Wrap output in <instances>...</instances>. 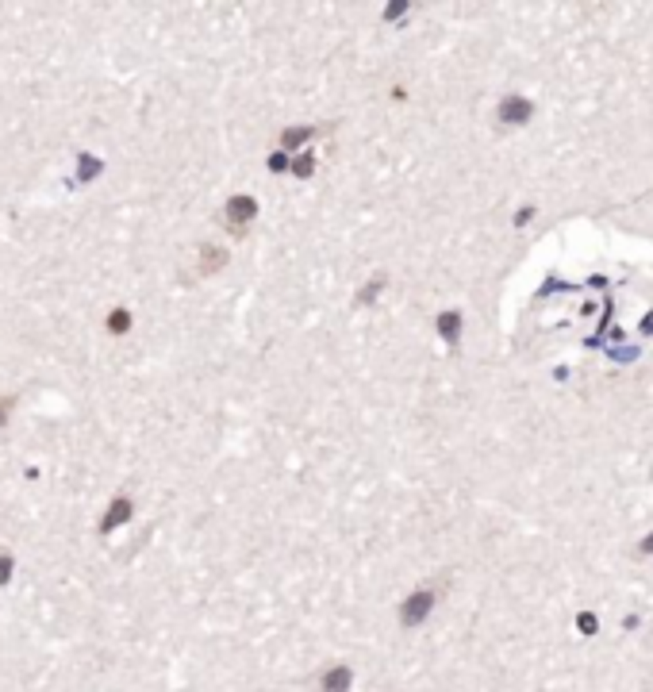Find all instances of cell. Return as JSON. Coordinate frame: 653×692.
<instances>
[{
    "label": "cell",
    "instance_id": "cell-1",
    "mask_svg": "<svg viewBox=\"0 0 653 692\" xmlns=\"http://www.w3.org/2000/svg\"><path fill=\"white\" fill-rule=\"evenodd\" d=\"M434 604H439V592L434 589H415L412 596L400 604V627H419L423 619L434 611Z\"/></svg>",
    "mask_w": 653,
    "mask_h": 692
},
{
    "label": "cell",
    "instance_id": "cell-2",
    "mask_svg": "<svg viewBox=\"0 0 653 692\" xmlns=\"http://www.w3.org/2000/svg\"><path fill=\"white\" fill-rule=\"evenodd\" d=\"M223 216H227L231 235H242L250 227V219L257 216V201H254V196H231V201H227V208H223Z\"/></svg>",
    "mask_w": 653,
    "mask_h": 692
},
{
    "label": "cell",
    "instance_id": "cell-3",
    "mask_svg": "<svg viewBox=\"0 0 653 692\" xmlns=\"http://www.w3.org/2000/svg\"><path fill=\"white\" fill-rule=\"evenodd\" d=\"M131 516H135V500L119 492L116 500H112V504L104 508V519H100V534H112V531H119V527H124Z\"/></svg>",
    "mask_w": 653,
    "mask_h": 692
},
{
    "label": "cell",
    "instance_id": "cell-4",
    "mask_svg": "<svg viewBox=\"0 0 653 692\" xmlns=\"http://www.w3.org/2000/svg\"><path fill=\"white\" fill-rule=\"evenodd\" d=\"M496 116L504 119V124L519 127V124H527V119L534 116V104H530L527 96H515V92H511V96H504V101H500V112H496Z\"/></svg>",
    "mask_w": 653,
    "mask_h": 692
},
{
    "label": "cell",
    "instance_id": "cell-5",
    "mask_svg": "<svg viewBox=\"0 0 653 692\" xmlns=\"http://www.w3.org/2000/svg\"><path fill=\"white\" fill-rule=\"evenodd\" d=\"M350 684H354V669L350 666H331L327 673L319 677L323 692H350Z\"/></svg>",
    "mask_w": 653,
    "mask_h": 692
},
{
    "label": "cell",
    "instance_id": "cell-6",
    "mask_svg": "<svg viewBox=\"0 0 653 692\" xmlns=\"http://www.w3.org/2000/svg\"><path fill=\"white\" fill-rule=\"evenodd\" d=\"M223 266H227V251H223V246H212V242H207L204 251H200V273H219Z\"/></svg>",
    "mask_w": 653,
    "mask_h": 692
},
{
    "label": "cell",
    "instance_id": "cell-7",
    "mask_svg": "<svg viewBox=\"0 0 653 692\" xmlns=\"http://www.w3.org/2000/svg\"><path fill=\"white\" fill-rule=\"evenodd\" d=\"M434 327H439V335L450 342V346H454L457 335H461V312H442V316L434 319Z\"/></svg>",
    "mask_w": 653,
    "mask_h": 692
},
{
    "label": "cell",
    "instance_id": "cell-8",
    "mask_svg": "<svg viewBox=\"0 0 653 692\" xmlns=\"http://www.w3.org/2000/svg\"><path fill=\"white\" fill-rule=\"evenodd\" d=\"M131 323H135V316L124 308V304H116V308L108 312V319H104V327L112 335H127V331H131Z\"/></svg>",
    "mask_w": 653,
    "mask_h": 692
},
{
    "label": "cell",
    "instance_id": "cell-9",
    "mask_svg": "<svg viewBox=\"0 0 653 692\" xmlns=\"http://www.w3.org/2000/svg\"><path fill=\"white\" fill-rule=\"evenodd\" d=\"M312 135H315L312 127H289V131L281 135V151H296L300 142H307Z\"/></svg>",
    "mask_w": 653,
    "mask_h": 692
},
{
    "label": "cell",
    "instance_id": "cell-10",
    "mask_svg": "<svg viewBox=\"0 0 653 692\" xmlns=\"http://www.w3.org/2000/svg\"><path fill=\"white\" fill-rule=\"evenodd\" d=\"M100 169H104V162L92 158V154H81V158H77V177H81V181H92Z\"/></svg>",
    "mask_w": 653,
    "mask_h": 692
},
{
    "label": "cell",
    "instance_id": "cell-11",
    "mask_svg": "<svg viewBox=\"0 0 653 692\" xmlns=\"http://www.w3.org/2000/svg\"><path fill=\"white\" fill-rule=\"evenodd\" d=\"M12 569H16V554H12L8 546H0V589L12 581Z\"/></svg>",
    "mask_w": 653,
    "mask_h": 692
},
{
    "label": "cell",
    "instance_id": "cell-12",
    "mask_svg": "<svg viewBox=\"0 0 653 692\" xmlns=\"http://www.w3.org/2000/svg\"><path fill=\"white\" fill-rule=\"evenodd\" d=\"M312 169H315V158H312V151H304L296 162H292V174L296 177H312Z\"/></svg>",
    "mask_w": 653,
    "mask_h": 692
},
{
    "label": "cell",
    "instance_id": "cell-13",
    "mask_svg": "<svg viewBox=\"0 0 653 692\" xmlns=\"http://www.w3.org/2000/svg\"><path fill=\"white\" fill-rule=\"evenodd\" d=\"M380 289H384V277H377V281H369L362 292H357V304H369V301H377L380 296Z\"/></svg>",
    "mask_w": 653,
    "mask_h": 692
},
{
    "label": "cell",
    "instance_id": "cell-14",
    "mask_svg": "<svg viewBox=\"0 0 653 692\" xmlns=\"http://www.w3.org/2000/svg\"><path fill=\"white\" fill-rule=\"evenodd\" d=\"M577 627H580V631H584V634H595V631H600V619H595L592 611H584V616L577 619Z\"/></svg>",
    "mask_w": 653,
    "mask_h": 692
},
{
    "label": "cell",
    "instance_id": "cell-15",
    "mask_svg": "<svg viewBox=\"0 0 653 692\" xmlns=\"http://www.w3.org/2000/svg\"><path fill=\"white\" fill-rule=\"evenodd\" d=\"M407 12V0H392L389 8H384V19H400Z\"/></svg>",
    "mask_w": 653,
    "mask_h": 692
},
{
    "label": "cell",
    "instance_id": "cell-16",
    "mask_svg": "<svg viewBox=\"0 0 653 692\" xmlns=\"http://www.w3.org/2000/svg\"><path fill=\"white\" fill-rule=\"evenodd\" d=\"M269 169H273V174H281V169H289V154H273V158H269Z\"/></svg>",
    "mask_w": 653,
    "mask_h": 692
},
{
    "label": "cell",
    "instance_id": "cell-17",
    "mask_svg": "<svg viewBox=\"0 0 653 692\" xmlns=\"http://www.w3.org/2000/svg\"><path fill=\"white\" fill-rule=\"evenodd\" d=\"M12 404H16V396H4V400H0V427H4V419H8Z\"/></svg>",
    "mask_w": 653,
    "mask_h": 692
},
{
    "label": "cell",
    "instance_id": "cell-18",
    "mask_svg": "<svg viewBox=\"0 0 653 692\" xmlns=\"http://www.w3.org/2000/svg\"><path fill=\"white\" fill-rule=\"evenodd\" d=\"M638 550H642V554H653V534H645V539H642V546H638Z\"/></svg>",
    "mask_w": 653,
    "mask_h": 692
}]
</instances>
